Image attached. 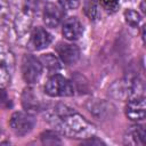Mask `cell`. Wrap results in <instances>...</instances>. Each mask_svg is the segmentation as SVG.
<instances>
[{
  "label": "cell",
  "mask_w": 146,
  "mask_h": 146,
  "mask_svg": "<svg viewBox=\"0 0 146 146\" xmlns=\"http://www.w3.org/2000/svg\"><path fill=\"white\" fill-rule=\"evenodd\" d=\"M41 139H42V143L43 144H59L60 140H59V137L56 132L54 131H46L41 135Z\"/></svg>",
  "instance_id": "2e32d148"
},
{
  "label": "cell",
  "mask_w": 146,
  "mask_h": 146,
  "mask_svg": "<svg viewBox=\"0 0 146 146\" xmlns=\"http://www.w3.org/2000/svg\"><path fill=\"white\" fill-rule=\"evenodd\" d=\"M64 17L63 10L55 3L46 5L43 9V22L48 27H57Z\"/></svg>",
  "instance_id": "9c48e42d"
},
{
  "label": "cell",
  "mask_w": 146,
  "mask_h": 146,
  "mask_svg": "<svg viewBox=\"0 0 146 146\" xmlns=\"http://www.w3.org/2000/svg\"><path fill=\"white\" fill-rule=\"evenodd\" d=\"M52 41L51 34L42 27H35L30 36L29 46L33 50H42L47 48Z\"/></svg>",
  "instance_id": "8992f818"
},
{
  "label": "cell",
  "mask_w": 146,
  "mask_h": 146,
  "mask_svg": "<svg viewBox=\"0 0 146 146\" xmlns=\"http://www.w3.org/2000/svg\"><path fill=\"white\" fill-rule=\"evenodd\" d=\"M9 125L17 136H24L34 128L35 119L30 113L15 112L9 120Z\"/></svg>",
  "instance_id": "277c9868"
},
{
  "label": "cell",
  "mask_w": 146,
  "mask_h": 146,
  "mask_svg": "<svg viewBox=\"0 0 146 146\" xmlns=\"http://www.w3.org/2000/svg\"><path fill=\"white\" fill-rule=\"evenodd\" d=\"M44 92L50 97H66L74 94L73 84L63 75L55 74L49 78L44 86Z\"/></svg>",
  "instance_id": "7a4b0ae2"
},
{
  "label": "cell",
  "mask_w": 146,
  "mask_h": 146,
  "mask_svg": "<svg viewBox=\"0 0 146 146\" xmlns=\"http://www.w3.org/2000/svg\"><path fill=\"white\" fill-rule=\"evenodd\" d=\"M15 58L10 49L5 46H0V89L6 87L10 81L14 72Z\"/></svg>",
  "instance_id": "5b68a950"
},
{
  "label": "cell",
  "mask_w": 146,
  "mask_h": 146,
  "mask_svg": "<svg viewBox=\"0 0 146 146\" xmlns=\"http://www.w3.org/2000/svg\"><path fill=\"white\" fill-rule=\"evenodd\" d=\"M103 8L108 11H114L119 7V0H99Z\"/></svg>",
  "instance_id": "ac0fdd59"
},
{
  "label": "cell",
  "mask_w": 146,
  "mask_h": 146,
  "mask_svg": "<svg viewBox=\"0 0 146 146\" xmlns=\"http://www.w3.org/2000/svg\"><path fill=\"white\" fill-rule=\"evenodd\" d=\"M48 120L59 132L71 138H90L95 132L94 125L83 116L63 105L56 106Z\"/></svg>",
  "instance_id": "6da1fadb"
},
{
  "label": "cell",
  "mask_w": 146,
  "mask_h": 146,
  "mask_svg": "<svg viewBox=\"0 0 146 146\" xmlns=\"http://www.w3.org/2000/svg\"><path fill=\"white\" fill-rule=\"evenodd\" d=\"M129 133L132 137L135 144L144 145V141H145V129H144L143 125H133V127H131Z\"/></svg>",
  "instance_id": "5bb4252c"
},
{
  "label": "cell",
  "mask_w": 146,
  "mask_h": 146,
  "mask_svg": "<svg viewBox=\"0 0 146 146\" xmlns=\"http://www.w3.org/2000/svg\"><path fill=\"white\" fill-rule=\"evenodd\" d=\"M59 3L62 6V8L72 10V9H76L79 7L80 0H59Z\"/></svg>",
  "instance_id": "e0dca14e"
},
{
  "label": "cell",
  "mask_w": 146,
  "mask_h": 146,
  "mask_svg": "<svg viewBox=\"0 0 146 146\" xmlns=\"http://www.w3.org/2000/svg\"><path fill=\"white\" fill-rule=\"evenodd\" d=\"M40 62L42 64V66H44L48 71L52 72V71H57L60 68V62L59 59L52 55V54H44L41 56Z\"/></svg>",
  "instance_id": "7c38bea8"
},
{
  "label": "cell",
  "mask_w": 146,
  "mask_h": 146,
  "mask_svg": "<svg viewBox=\"0 0 146 146\" xmlns=\"http://www.w3.org/2000/svg\"><path fill=\"white\" fill-rule=\"evenodd\" d=\"M83 144H103L100 140H87V141H83Z\"/></svg>",
  "instance_id": "44dd1931"
},
{
  "label": "cell",
  "mask_w": 146,
  "mask_h": 146,
  "mask_svg": "<svg viewBox=\"0 0 146 146\" xmlns=\"http://www.w3.org/2000/svg\"><path fill=\"white\" fill-rule=\"evenodd\" d=\"M5 8H6V1L5 0H0V16L3 14Z\"/></svg>",
  "instance_id": "ffe728a7"
},
{
  "label": "cell",
  "mask_w": 146,
  "mask_h": 146,
  "mask_svg": "<svg viewBox=\"0 0 146 146\" xmlns=\"http://www.w3.org/2000/svg\"><path fill=\"white\" fill-rule=\"evenodd\" d=\"M8 100V98H7V96H6V94L2 91V90H0V107H2V105H3V103H8L7 102Z\"/></svg>",
  "instance_id": "d6986e66"
},
{
  "label": "cell",
  "mask_w": 146,
  "mask_h": 146,
  "mask_svg": "<svg viewBox=\"0 0 146 146\" xmlns=\"http://www.w3.org/2000/svg\"><path fill=\"white\" fill-rule=\"evenodd\" d=\"M84 13L92 21L98 18L99 10H98V2H97V0H86V2H84Z\"/></svg>",
  "instance_id": "4fadbf2b"
},
{
  "label": "cell",
  "mask_w": 146,
  "mask_h": 146,
  "mask_svg": "<svg viewBox=\"0 0 146 146\" xmlns=\"http://www.w3.org/2000/svg\"><path fill=\"white\" fill-rule=\"evenodd\" d=\"M22 103L26 110H30V111L40 110V100H38L36 95H34L33 90H31V89L24 91L23 97H22Z\"/></svg>",
  "instance_id": "8fae6325"
},
{
  "label": "cell",
  "mask_w": 146,
  "mask_h": 146,
  "mask_svg": "<svg viewBox=\"0 0 146 146\" xmlns=\"http://www.w3.org/2000/svg\"><path fill=\"white\" fill-rule=\"evenodd\" d=\"M146 105L144 97L132 98L128 102L125 106V115L132 121H140L145 117Z\"/></svg>",
  "instance_id": "ba28073f"
},
{
  "label": "cell",
  "mask_w": 146,
  "mask_h": 146,
  "mask_svg": "<svg viewBox=\"0 0 146 146\" xmlns=\"http://www.w3.org/2000/svg\"><path fill=\"white\" fill-rule=\"evenodd\" d=\"M124 18H125V22L131 26H137L141 19L140 15L137 11L131 10V9H128L124 11Z\"/></svg>",
  "instance_id": "9a60e30c"
},
{
  "label": "cell",
  "mask_w": 146,
  "mask_h": 146,
  "mask_svg": "<svg viewBox=\"0 0 146 146\" xmlns=\"http://www.w3.org/2000/svg\"><path fill=\"white\" fill-rule=\"evenodd\" d=\"M62 33L64 38L70 41L78 40L83 33V26L76 17H70L64 22Z\"/></svg>",
  "instance_id": "30bf717a"
},
{
  "label": "cell",
  "mask_w": 146,
  "mask_h": 146,
  "mask_svg": "<svg viewBox=\"0 0 146 146\" xmlns=\"http://www.w3.org/2000/svg\"><path fill=\"white\" fill-rule=\"evenodd\" d=\"M42 74V64L40 59L32 55H25L22 60V75L26 83L34 84Z\"/></svg>",
  "instance_id": "3957f363"
},
{
  "label": "cell",
  "mask_w": 146,
  "mask_h": 146,
  "mask_svg": "<svg viewBox=\"0 0 146 146\" xmlns=\"http://www.w3.org/2000/svg\"><path fill=\"white\" fill-rule=\"evenodd\" d=\"M56 51H57V55L59 56L60 60L64 64H67V65L74 64L80 57L79 48L75 44H72V43L59 42L56 46Z\"/></svg>",
  "instance_id": "52a82bcc"
}]
</instances>
